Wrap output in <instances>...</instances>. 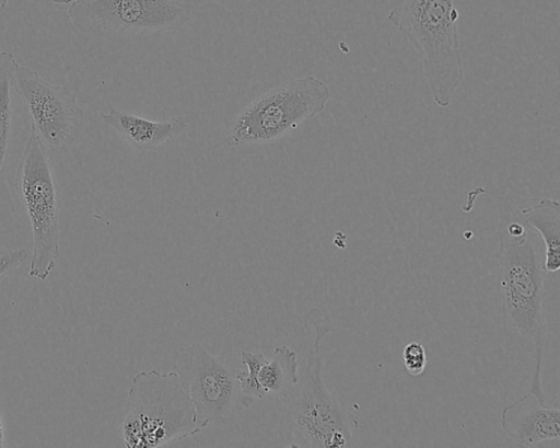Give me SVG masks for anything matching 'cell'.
Listing matches in <instances>:
<instances>
[{"instance_id": "cell-18", "label": "cell", "mask_w": 560, "mask_h": 448, "mask_svg": "<svg viewBox=\"0 0 560 448\" xmlns=\"http://www.w3.org/2000/svg\"><path fill=\"white\" fill-rule=\"evenodd\" d=\"M5 447V430L4 423L0 412V448Z\"/></svg>"}, {"instance_id": "cell-16", "label": "cell", "mask_w": 560, "mask_h": 448, "mask_svg": "<svg viewBox=\"0 0 560 448\" xmlns=\"http://www.w3.org/2000/svg\"><path fill=\"white\" fill-rule=\"evenodd\" d=\"M401 358L402 365L410 376L418 377L423 374L427 366V354L421 343L410 342L406 344Z\"/></svg>"}, {"instance_id": "cell-3", "label": "cell", "mask_w": 560, "mask_h": 448, "mask_svg": "<svg viewBox=\"0 0 560 448\" xmlns=\"http://www.w3.org/2000/svg\"><path fill=\"white\" fill-rule=\"evenodd\" d=\"M200 432L191 399L175 370L140 371L132 377L119 423L125 447H165Z\"/></svg>"}, {"instance_id": "cell-14", "label": "cell", "mask_w": 560, "mask_h": 448, "mask_svg": "<svg viewBox=\"0 0 560 448\" xmlns=\"http://www.w3.org/2000/svg\"><path fill=\"white\" fill-rule=\"evenodd\" d=\"M266 360V356L259 351L241 352V363L245 366L246 370L235 371L236 378L240 382L243 394L252 400L262 399L267 395L258 382L259 368Z\"/></svg>"}, {"instance_id": "cell-12", "label": "cell", "mask_w": 560, "mask_h": 448, "mask_svg": "<svg viewBox=\"0 0 560 448\" xmlns=\"http://www.w3.org/2000/svg\"><path fill=\"white\" fill-rule=\"evenodd\" d=\"M525 225L534 229L544 245V269L557 273L560 268V204L557 199L541 198L522 209Z\"/></svg>"}, {"instance_id": "cell-1", "label": "cell", "mask_w": 560, "mask_h": 448, "mask_svg": "<svg viewBox=\"0 0 560 448\" xmlns=\"http://www.w3.org/2000/svg\"><path fill=\"white\" fill-rule=\"evenodd\" d=\"M527 226L513 221L500 231L498 291L506 334L533 349L529 390L546 400L541 369L547 343L544 252Z\"/></svg>"}, {"instance_id": "cell-15", "label": "cell", "mask_w": 560, "mask_h": 448, "mask_svg": "<svg viewBox=\"0 0 560 448\" xmlns=\"http://www.w3.org/2000/svg\"><path fill=\"white\" fill-rule=\"evenodd\" d=\"M12 127L11 84L0 59V174L4 166Z\"/></svg>"}, {"instance_id": "cell-4", "label": "cell", "mask_w": 560, "mask_h": 448, "mask_svg": "<svg viewBox=\"0 0 560 448\" xmlns=\"http://www.w3.org/2000/svg\"><path fill=\"white\" fill-rule=\"evenodd\" d=\"M304 326L313 331L305 354L302 380L285 398L294 430L303 445L312 448H341L354 443L355 417L329 392L323 378L322 340L332 331V322L320 309L304 315Z\"/></svg>"}, {"instance_id": "cell-6", "label": "cell", "mask_w": 560, "mask_h": 448, "mask_svg": "<svg viewBox=\"0 0 560 448\" xmlns=\"http://www.w3.org/2000/svg\"><path fill=\"white\" fill-rule=\"evenodd\" d=\"M328 85L314 76L288 80L247 104L226 133L230 147L270 143L323 112Z\"/></svg>"}, {"instance_id": "cell-10", "label": "cell", "mask_w": 560, "mask_h": 448, "mask_svg": "<svg viewBox=\"0 0 560 448\" xmlns=\"http://www.w3.org/2000/svg\"><path fill=\"white\" fill-rule=\"evenodd\" d=\"M502 432L517 447H535L545 441L560 440V409L546 404L528 390L504 406L500 415Z\"/></svg>"}, {"instance_id": "cell-11", "label": "cell", "mask_w": 560, "mask_h": 448, "mask_svg": "<svg viewBox=\"0 0 560 448\" xmlns=\"http://www.w3.org/2000/svg\"><path fill=\"white\" fill-rule=\"evenodd\" d=\"M101 117L105 125L141 153L155 151L189 127V120L184 116L150 120L112 105L107 106V111Z\"/></svg>"}, {"instance_id": "cell-7", "label": "cell", "mask_w": 560, "mask_h": 448, "mask_svg": "<svg viewBox=\"0 0 560 448\" xmlns=\"http://www.w3.org/2000/svg\"><path fill=\"white\" fill-rule=\"evenodd\" d=\"M190 13L176 0H75L68 8L80 33L115 43L177 32Z\"/></svg>"}, {"instance_id": "cell-19", "label": "cell", "mask_w": 560, "mask_h": 448, "mask_svg": "<svg viewBox=\"0 0 560 448\" xmlns=\"http://www.w3.org/2000/svg\"><path fill=\"white\" fill-rule=\"evenodd\" d=\"M55 4H70L75 0H50Z\"/></svg>"}, {"instance_id": "cell-13", "label": "cell", "mask_w": 560, "mask_h": 448, "mask_svg": "<svg viewBox=\"0 0 560 448\" xmlns=\"http://www.w3.org/2000/svg\"><path fill=\"white\" fill-rule=\"evenodd\" d=\"M296 352L287 345L277 346L271 358L260 366L258 382L266 394L287 398L299 382Z\"/></svg>"}, {"instance_id": "cell-2", "label": "cell", "mask_w": 560, "mask_h": 448, "mask_svg": "<svg viewBox=\"0 0 560 448\" xmlns=\"http://www.w3.org/2000/svg\"><path fill=\"white\" fill-rule=\"evenodd\" d=\"M455 0H394L387 20L418 53L432 100L452 103L464 79Z\"/></svg>"}, {"instance_id": "cell-20", "label": "cell", "mask_w": 560, "mask_h": 448, "mask_svg": "<svg viewBox=\"0 0 560 448\" xmlns=\"http://www.w3.org/2000/svg\"><path fill=\"white\" fill-rule=\"evenodd\" d=\"M8 1H9V0H0V14H1V13L4 11V9L7 8Z\"/></svg>"}, {"instance_id": "cell-5", "label": "cell", "mask_w": 560, "mask_h": 448, "mask_svg": "<svg viewBox=\"0 0 560 448\" xmlns=\"http://www.w3.org/2000/svg\"><path fill=\"white\" fill-rule=\"evenodd\" d=\"M14 188L32 232L28 275L43 282L60 254V205L48 150L32 127L16 165Z\"/></svg>"}, {"instance_id": "cell-9", "label": "cell", "mask_w": 560, "mask_h": 448, "mask_svg": "<svg viewBox=\"0 0 560 448\" xmlns=\"http://www.w3.org/2000/svg\"><path fill=\"white\" fill-rule=\"evenodd\" d=\"M173 368L191 399L200 430L230 423L253 401L243 394L236 372L200 343L184 347Z\"/></svg>"}, {"instance_id": "cell-17", "label": "cell", "mask_w": 560, "mask_h": 448, "mask_svg": "<svg viewBox=\"0 0 560 448\" xmlns=\"http://www.w3.org/2000/svg\"><path fill=\"white\" fill-rule=\"evenodd\" d=\"M28 256L26 249L0 252V277L21 266Z\"/></svg>"}, {"instance_id": "cell-8", "label": "cell", "mask_w": 560, "mask_h": 448, "mask_svg": "<svg viewBox=\"0 0 560 448\" xmlns=\"http://www.w3.org/2000/svg\"><path fill=\"white\" fill-rule=\"evenodd\" d=\"M0 59L11 88L27 110L31 127L45 148L59 151L71 145L84 118L75 94L66 85L49 83L10 51H1Z\"/></svg>"}]
</instances>
